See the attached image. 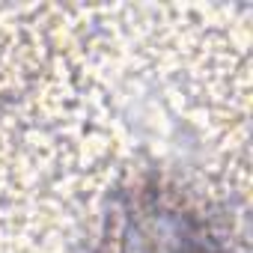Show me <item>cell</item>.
Segmentation results:
<instances>
[{
  "label": "cell",
  "mask_w": 253,
  "mask_h": 253,
  "mask_svg": "<svg viewBox=\"0 0 253 253\" xmlns=\"http://www.w3.org/2000/svg\"><path fill=\"white\" fill-rule=\"evenodd\" d=\"M107 241L110 253H223L209 220L158 179L122 194Z\"/></svg>",
  "instance_id": "1"
}]
</instances>
